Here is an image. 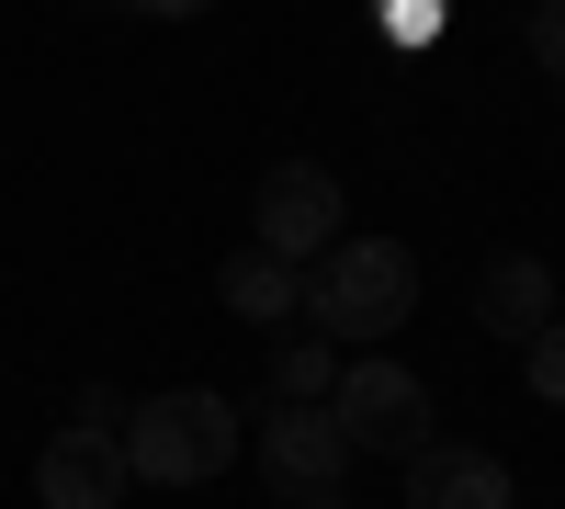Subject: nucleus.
<instances>
[{
	"label": "nucleus",
	"mask_w": 565,
	"mask_h": 509,
	"mask_svg": "<svg viewBox=\"0 0 565 509\" xmlns=\"http://www.w3.org/2000/svg\"><path fill=\"white\" fill-rule=\"evenodd\" d=\"M407 306H418V261L396 238H328L306 261V306L295 317H317V340H396Z\"/></svg>",
	"instance_id": "f257e3e1"
},
{
	"label": "nucleus",
	"mask_w": 565,
	"mask_h": 509,
	"mask_svg": "<svg viewBox=\"0 0 565 509\" xmlns=\"http://www.w3.org/2000/svg\"><path fill=\"white\" fill-rule=\"evenodd\" d=\"M125 476H148V487H204V476H226L238 465V407H226L215 385H170V396H148V407H125Z\"/></svg>",
	"instance_id": "f03ea898"
},
{
	"label": "nucleus",
	"mask_w": 565,
	"mask_h": 509,
	"mask_svg": "<svg viewBox=\"0 0 565 509\" xmlns=\"http://www.w3.org/2000/svg\"><path fill=\"white\" fill-rule=\"evenodd\" d=\"M328 420H340V442H351V453H385V465H407V453L430 442V385H418L407 362L362 351L351 374L328 385Z\"/></svg>",
	"instance_id": "7ed1b4c3"
},
{
	"label": "nucleus",
	"mask_w": 565,
	"mask_h": 509,
	"mask_svg": "<svg viewBox=\"0 0 565 509\" xmlns=\"http://www.w3.org/2000/svg\"><path fill=\"white\" fill-rule=\"evenodd\" d=\"M340 465H351V442H340V420H328V396H282L271 420H260V476H271L282 498L340 487Z\"/></svg>",
	"instance_id": "20e7f679"
},
{
	"label": "nucleus",
	"mask_w": 565,
	"mask_h": 509,
	"mask_svg": "<svg viewBox=\"0 0 565 509\" xmlns=\"http://www.w3.org/2000/svg\"><path fill=\"white\" fill-rule=\"evenodd\" d=\"M328 238H340V170L282 159V170L260 181V250H271V261H317Z\"/></svg>",
	"instance_id": "39448f33"
},
{
	"label": "nucleus",
	"mask_w": 565,
	"mask_h": 509,
	"mask_svg": "<svg viewBox=\"0 0 565 509\" xmlns=\"http://www.w3.org/2000/svg\"><path fill=\"white\" fill-rule=\"evenodd\" d=\"M125 442H103V431H57L34 453V498L45 509H125Z\"/></svg>",
	"instance_id": "423d86ee"
},
{
	"label": "nucleus",
	"mask_w": 565,
	"mask_h": 509,
	"mask_svg": "<svg viewBox=\"0 0 565 509\" xmlns=\"http://www.w3.org/2000/svg\"><path fill=\"white\" fill-rule=\"evenodd\" d=\"M407 509H509V465L463 442H418L407 453Z\"/></svg>",
	"instance_id": "0eeeda50"
},
{
	"label": "nucleus",
	"mask_w": 565,
	"mask_h": 509,
	"mask_svg": "<svg viewBox=\"0 0 565 509\" xmlns=\"http://www.w3.org/2000/svg\"><path fill=\"white\" fill-rule=\"evenodd\" d=\"M476 317L498 340H532V329H554V272L532 261V250H498L487 272H476Z\"/></svg>",
	"instance_id": "6e6552de"
},
{
	"label": "nucleus",
	"mask_w": 565,
	"mask_h": 509,
	"mask_svg": "<svg viewBox=\"0 0 565 509\" xmlns=\"http://www.w3.org/2000/svg\"><path fill=\"white\" fill-rule=\"evenodd\" d=\"M215 295H226V317H249V329H271V317H295V306H306V261L238 250V261H215Z\"/></svg>",
	"instance_id": "1a4fd4ad"
},
{
	"label": "nucleus",
	"mask_w": 565,
	"mask_h": 509,
	"mask_svg": "<svg viewBox=\"0 0 565 509\" xmlns=\"http://www.w3.org/2000/svg\"><path fill=\"white\" fill-rule=\"evenodd\" d=\"M271 385H282V396H328V385H340V362H328V340H295Z\"/></svg>",
	"instance_id": "9d476101"
},
{
	"label": "nucleus",
	"mask_w": 565,
	"mask_h": 509,
	"mask_svg": "<svg viewBox=\"0 0 565 509\" xmlns=\"http://www.w3.org/2000/svg\"><path fill=\"white\" fill-rule=\"evenodd\" d=\"M521 351H532V396H543V407H565V317H554V329H532Z\"/></svg>",
	"instance_id": "9b49d317"
},
{
	"label": "nucleus",
	"mask_w": 565,
	"mask_h": 509,
	"mask_svg": "<svg viewBox=\"0 0 565 509\" xmlns=\"http://www.w3.org/2000/svg\"><path fill=\"white\" fill-rule=\"evenodd\" d=\"M532 68L565 79V0H543V12H532Z\"/></svg>",
	"instance_id": "f8f14e48"
},
{
	"label": "nucleus",
	"mask_w": 565,
	"mask_h": 509,
	"mask_svg": "<svg viewBox=\"0 0 565 509\" xmlns=\"http://www.w3.org/2000/svg\"><path fill=\"white\" fill-rule=\"evenodd\" d=\"M68 431H103V442H114V431H125V396H114V385H90V396H79V420H68Z\"/></svg>",
	"instance_id": "ddd939ff"
},
{
	"label": "nucleus",
	"mask_w": 565,
	"mask_h": 509,
	"mask_svg": "<svg viewBox=\"0 0 565 509\" xmlns=\"http://www.w3.org/2000/svg\"><path fill=\"white\" fill-rule=\"evenodd\" d=\"M136 12H148V23H204L215 0H136Z\"/></svg>",
	"instance_id": "4468645a"
},
{
	"label": "nucleus",
	"mask_w": 565,
	"mask_h": 509,
	"mask_svg": "<svg viewBox=\"0 0 565 509\" xmlns=\"http://www.w3.org/2000/svg\"><path fill=\"white\" fill-rule=\"evenodd\" d=\"M295 509H351V498H340V487H317V498H295Z\"/></svg>",
	"instance_id": "2eb2a0df"
}]
</instances>
